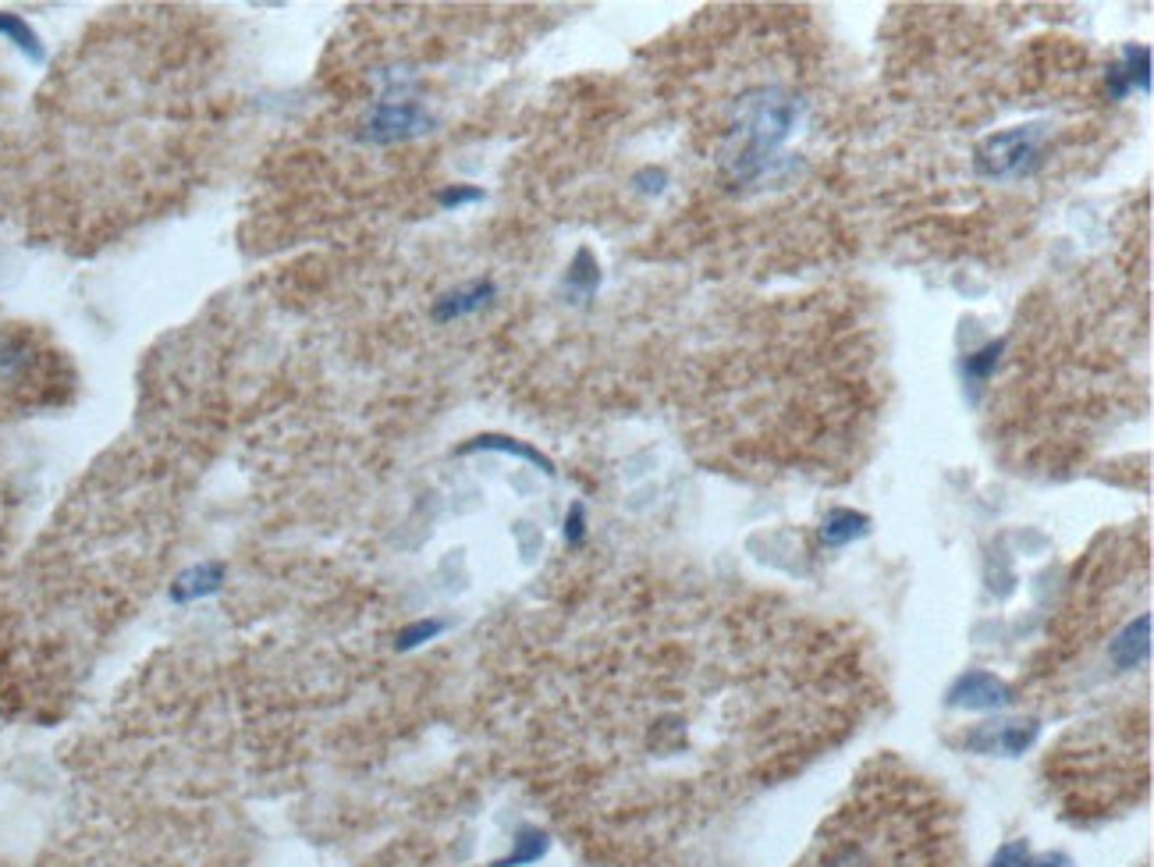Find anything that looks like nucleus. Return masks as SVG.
<instances>
[{
  "instance_id": "nucleus-20",
  "label": "nucleus",
  "mask_w": 1154,
  "mask_h": 867,
  "mask_svg": "<svg viewBox=\"0 0 1154 867\" xmlns=\"http://www.w3.org/2000/svg\"><path fill=\"white\" fill-rule=\"evenodd\" d=\"M636 189L639 192H661L664 189V185H668V175H664V167H644V171H636Z\"/></svg>"
},
{
  "instance_id": "nucleus-12",
  "label": "nucleus",
  "mask_w": 1154,
  "mask_h": 867,
  "mask_svg": "<svg viewBox=\"0 0 1154 867\" xmlns=\"http://www.w3.org/2000/svg\"><path fill=\"white\" fill-rule=\"evenodd\" d=\"M867 534H871V516L852 512V508H832L821 523V540L828 548H843V544H849V540H860Z\"/></svg>"
},
{
  "instance_id": "nucleus-17",
  "label": "nucleus",
  "mask_w": 1154,
  "mask_h": 867,
  "mask_svg": "<svg viewBox=\"0 0 1154 867\" xmlns=\"http://www.w3.org/2000/svg\"><path fill=\"white\" fill-rule=\"evenodd\" d=\"M487 199V192L480 189V185H445V189L437 192V203L445 210H459V207H469V203H483Z\"/></svg>"
},
{
  "instance_id": "nucleus-14",
  "label": "nucleus",
  "mask_w": 1154,
  "mask_h": 867,
  "mask_svg": "<svg viewBox=\"0 0 1154 867\" xmlns=\"http://www.w3.org/2000/svg\"><path fill=\"white\" fill-rule=\"evenodd\" d=\"M1116 65L1122 71V82H1127L1130 90L1151 93V47H1144V43H1127Z\"/></svg>"
},
{
  "instance_id": "nucleus-15",
  "label": "nucleus",
  "mask_w": 1154,
  "mask_h": 867,
  "mask_svg": "<svg viewBox=\"0 0 1154 867\" xmlns=\"http://www.w3.org/2000/svg\"><path fill=\"white\" fill-rule=\"evenodd\" d=\"M1002 352H1005V341H1002V338H999V341H988L985 349L970 352V355L963 360V377L970 380V384H985V380L991 377V370H994V363H999Z\"/></svg>"
},
{
  "instance_id": "nucleus-13",
  "label": "nucleus",
  "mask_w": 1154,
  "mask_h": 867,
  "mask_svg": "<svg viewBox=\"0 0 1154 867\" xmlns=\"http://www.w3.org/2000/svg\"><path fill=\"white\" fill-rule=\"evenodd\" d=\"M511 843H516V846H511L508 857L494 860L491 867H530V864H537V860L544 857V853L551 850V839H547V832H544V829H533V824H526V829H519V835L511 839Z\"/></svg>"
},
{
  "instance_id": "nucleus-8",
  "label": "nucleus",
  "mask_w": 1154,
  "mask_h": 867,
  "mask_svg": "<svg viewBox=\"0 0 1154 867\" xmlns=\"http://www.w3.org/2000/svg\"><path fill=\"white\" fill-rule=\"evenodd\" d=\"M469 452H505V455H516V459H522V462H533L540 473L554 477V462L547 459L544 452L533 448L530 441H519V437H508V434H476V437H469L466 445L459 448V455H469Z\"/></svg>"
},
{
  "instance_id": "nucleus-2",
  "label": "nucleus",
  "mask_w": 1154,
  "mask_h": 867,
  "mask_svg": "<svg viewBox=\"0 0 1154 867\" xmlns=\"http://www.w3.org/2000/svg\"><path fill=\"white\" fill-rule=\"evenodd\" d=\"M1041 136H1045L1041 125H1020V128H1009V132L988 136L974 153L977 175L994 181L1034 175L1037 164H1041Z\"/></svg>"
},
{
  "instance_id": "nucleus-19",
  "label": "nucleus",
  "mask_w": 1154,
  "mask_h": 867,
  "mask_svg": "<svg viewBox=\"0 0 1154 867\" xmlns=\"http://www.w3.org/2000/svg\"><path fill=\"white\" fill-rule=\"evenodd\" d=\"M1027 843L1023 839H1013V843H1005L999 853H994V860L988 867H1023V860H1027Z\"/></svg>"
},
{
  "instance_id": "nucleus-16",
  "label": "nucleus",
  "mask_w": 1154,
  "mask_h": 867,
  "mask_svg": "<svg viewBox=\"0 0 1154 867\" xmlns=\"http://www.w3.org/2000/svg\"><path fill=\"white\" fill-rule=\"evenodd\" d=\"M448 630V622L445 619H420V622H409L405 625V630L402 633H398V640H395V647L398 651H412V647H423L426 644V640H434V636H440V633H445Z\"/></svg>"
},
{
  "instance_id": "nucleus-7",
  "label": "nucleus",
  "mask_w": 1154,
  "mask_h": 867,
  "mask_svg": "<svg viewBox=\"0 0 1154 867\" xmlns=\"http://www.w3.org/2000/svg\"><path fill=\"white\" fill-rule=\"evenodd\" d=\"M1037 733H1041V725H1037V722H1009V725H1002L999 733H994V729L974 733L970 736V750H977V753L1002 750V753H1009V758H1020L1023 750L1034 747Z\"/></svg>"
},
{
  "instance_id": "nucleus-5",
  "label": "nucleus",
  "mask_w": 1154,
  "mask_h": 867,
  "mask_svg": "<svg viewBox=\"0 0 1154 867\" xmlns=\"http://www.w3.org/2000/svg\"><path fill=\"white\" fill-rule=\"evenodd\" d=\"M497 298V284L491 278H476L469 284H459V289L445 292L434 303L431 317L437 324H451V320H462V317H473V313L487 309L491 303Z\"/></svg>"
},
{
  "instance_id": "nucleus-11",
  "label": "nucleus",
  "mask_w": 1154,
  "mask_h": 867,
  "mask_svg": "<svg viewBox=\"0 0 1154 867\" xmlns=\"http://www.w3.org/2000/svg\"><path fill=\"white\" fill-rule=\"evenodd\" d=\"M562 289L573 303H587V298H593L597 289H601V263H597V256L587 246L576 249L573 263H568L565 278H562Z\"/></svg>"
},
{
  "instance_id": "nucleus-21",
  "label": "nucleus",
  "mask_w": 1154,
  "mask_h": 867,
  "mask_svg": "<svg viewBox=\"0 0 1154 867\" xmlns=\"http://www.w3.org/2000/svg\"><path fill=\"white\" fill-rule=\"evenodd\" d=\"M1023 867H1070V857H1062V853H1048V857L1041 860H1023Z\"/></svg>"
},
{
  "instance_id": "nucleus-1",
  "label": "nucleus",
  "mask_w": 1154,
  "mask_h": 867,
  "mask_svg": "<svg viewBox=\"0 0 1154 867\" xmlns=\"http://www.w3.org/2000/svg\"><path fill=\"white\" fill-rule=\"evenodd\" d=\"M803 118V104L781 90H761L743 99V114H739L735 136L739 147L725 153V167L732 171V178L753 181L761 178L767 164L775 161L796 125Z\"/></svg>"
},
{
  "instance_id": "nucleus-18",
  "label": "nucleus",
  "mask_w": 1154,
  "mask_h": 867,
  "mask_svg": "<svg viewBox=\"0 0 1154 867\" xmlns=\"http://www.w3.org/2000/svg\"><path fill=\"white\" fill-rule=\"evenodd\" d=\"M582 537H587V508H582V502H576L565 516V540L576 548L582 544Z\"/></svg>"
},
{
  "instance_id": "nucleus-10",
  "label": "nucleus",
  "mask_w": 1154,
  "mask_h": 867,
  "mask_svg": "<svg viewBox=\"0 0 1154 867\" xmlns=\"http://www.w3.org/2000/svg\"><path fill=\"white\" fill-rule=\"evenodd\" d=\"M1108 654L1119 668H1137L1147 661L1151 654V616L1133 619L1127 630H1122L1112 644H1108Z\"/></svg>"
},
{
  "instance_id": "nucleus-4",
  "label": "nucleus",
  "mask_w": 1154,
  "mask_h": 867,
  "mask_svg": "<svg viewBox=\"0 0 1154 867\" xmlns=\"http://www.w3.org/2000/svg\"><path fill=\"white\" fill-rule=\"evenodd\" d=\"M1009 701H1013V693H1009V687L991 672H963L956 682L949 687V704L952 707H966V711H994V707H1005Z\"/></svg>"
},
{
  "instance_id": "nucleus-3",
  "label": "nucleus",
  "mask_w": 1154,
  "mask_h": 867,
  "mask_svg": "<svg viewBox=\"0 0 1154 867\" xmlns=\"http://www.w3.org/2000/svg\"><path fill=\"white\" fill-rule=\"evenodd\" d=\"M431 128H434V118L420 104H412V99H380L369 110L363 139L377 142V147H391V142L416 139L423 132H431Z\"/></svg>"
},
{
  "instance_id": "nucleus-9",
  "label": "nucleus",
  "mask_w": 1154,
  "mask_h": 867,
  "mask_svg": "<svg viewBox=\"0 0 1154 867\" xmlns=\"http://www.w3.org/2000/svg\"><path fill=\"white\" fill-rule=\"evenodd\" d=\"M0 36H4L14 50H19L28 65H47V43L39 39V33L28 25L25 14L19 11H0Z\"/></svg>"
},
{
  "instance_id": "nucleus-6",
  "label": "nucleus",
  "mask_w": 1154,
  "mask_h": 867,
  "mask_svg": "<svg viewBox=\"0 0 1154 867\" xmlns=\"http://www.w3.org/2000/svg\"><path fill=\"white\" fill-rule=\"evenodd\" d=\"M224 576H227L224 562H199L192 569H185V573L170 583V601L192 605V601H203V597H213L224 587Z\"/></svg>"
}]
</instances>
